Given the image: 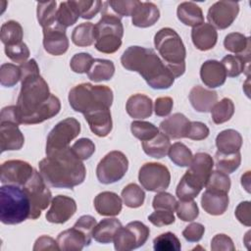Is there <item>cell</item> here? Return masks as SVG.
Returning a JSON list of instances; mask_svg holds the SVG:
<instances>
[{
  "mask_svg": "<svg viewBox=\"0 0 251 251\" xmlns=\"http://www.w3.org/2000/svg\"><path fill=\"white\" fill-rule=\"evenodd\" d=\"M21 83L16 105L20 125L40 124L59 114L61 102L50 93L48 83L39 73L22 76Z\"/></svg>",
  "mask_w": 251,
  "mask_h": 251,
  "instance_id": "6da1fadb",
  "label": "cell"
},
{
  "mask_svg": "<svg viewBox=\"0 0 251 251\" xmlns=\"http://www.w3.org/2000/svg\"><path fill=\"white\" fill-rule=\"evenodd\" d=\"M39 172L44 180L53 187L74 188L81 184L86 169L71 147L46 154L39 164Z\"/></svg>",
  "mask_w": 251,
  "mask_h": 251,
  "instance_id": "7a4b0ae2",
  "label": "cell"
},
{
  "mask_svg": "<svg viewBox=\"0 0 251 251\" xmlns=\"http://www.w3.org/2000/svg\"><path fill=\"white\" fill-rule=\"evenodd\" d=\"M125 69L138 73L153 89H168L175 77L153 49L141 46H129L121 57Z\"/></svg>",
  "mask_w": 251,
  "mask_h": 251,
  "instance_id": "3957f363",
  "label": "cell"
},
{
  "mask_svg": "<svg viewBox=\"0 0 251 251\" xmlns=\"http://www.w3.org/2000/svg\"><path fill=\"white\" fill-rule=\"evenodd\" d=\"M68 99L73 110L85 116L103 110H110L114 94L113 90L107 85H93L85 82L73 87L69 92Z\"/></svg>",
  "mask_w": 251,
  "mask_h": 251,
  "instance_id": "277c9868",
  "label": "cell"
},
{
  "mask_svg": "<svg viewBox=\"0 0 251 251\" xmlns=\"http://www.w3.org/2000/svg\"><path fill=\"white\" fill-rule=\"evenodd\" d=\"M154 45L164 64L175 78L185 72V46L178 33L171 27H163L154 36Z\"/></svg>",
  "mask_w": 251,
  "mask_h": 251,
  "instance_id": "5b68a950",
  "label": "cell"
},
{
  "mask_svg": "<svg viewBox=\"0 0 251 251\" xmlns=\"http://www.w3.org/2000/svg\"><path fill=\"white\" fill-rule=\"evenodd\" d=\"M30 200L22 186L3 184L0 187V220L4 225H18L29 219Z\"/></svg>",
  "mask_w": 251,
  "mask_h": 251,
  "instance_id": "8992f818",
  "label": "cell"
},
{
  "mask_svg": "<svg viewBox=\"0 0 251 251\" xmlns=\"http://www.w3.org/2000/svg\"><path fill=\"white\" fill-rule=\"evenodd\" d=\"M150 234L149 227L141 222L133 221L121 226L114 236V247L117 251H130L143 246Z\"/></svg>",
  "mask_w": 251,
  "mask_h": 251,
  "instance_id": "52a82bcc",
  "label": "cell"
},
{
  "mask_svg": "<svg viewBox=\"0 0 251 251\" xmlns=\"http://www.w3.org/2000/svg\"><path fill=\"white\" fill-rule=\"evenodd\" d=\"M128 169V160L121 151H111L98 163L96 176L103 184H111L121 180Z\"/></svg>",
  "mask_w": 251,
  "mask_h": 251,
  "instance_id": "ba28073f",
  "label": "cell"
},
{
  "mask_svg": "<svg viewBox=\"0 0 251 251\" xmlns=\"http://www.w3.org/2000/svg\"><path fill=\"white\" fill-rule=\"evenodd\" d=\"M23 188L25 190L30 200L31 211L29 219L35 220L39 218L41 212L51 204L52 193L47 187L46 181L36 170H34L32 176Z\"/></svg>",
  "mask_w": 251,
  "mask_h": 251,
  "instance_id": "9c48e42d",
  "label": "cell"
},
{
  "mask_svg": "<svg viewBox=\"0 0 251 251\" xmlns=\"http://www.w3.org/2000/svg\"><path fill=\"white\" fill-rule=\"evenodd\" d=\"M80 132V124L75 118L59 122L49 132L46 139V154L70 147V143Z\"/></svg>",
  "mask_w": 251,
  "mask_h": 251,
  "instance_id": "30bf717a",
  "label": "cell"
},
{
  "mask_svg": "<svg viewBox=\"0 0 251 251\" xmlns=\"http://www.w3.org/2000/svg\"><path fill=\"white\" fill-rule=\"evenodd\" d=\"M138 180L147 191H165L170 185L171 174L165 165L149 162L142 165L139 169Z\"/></svg>",
  "mask_w": 251,
  "mask_h": 251,
  "instance_id": "8fae6325",
  "label": "cell"
},
{
  "mask_svg": "<svg viewBox=\"0 0 251 251\" xmlns=\"http://www.w3.org/2000/svg\"><path fill=\"white\" fill-rule=\"evenodd\" d=\"M34 169L25 161L8 160L1 165L0 179L2 184L24 186L32 176Z\"/></svg>",
  "mask_w": 251,
  "mask_h": 251,
  "instance_id": "7c38bea8",
  "label": "cell"
},
{
  "mask_svg": "<svg viewBox=\"0 0 251 251\" xmlns=\"http://www.w3.org/2000/svg\"><path fill=\"white\" fill-rule=\"evenodd\" d=\"M239 13V5L234 1L222 0L214 3L208 10L207 19L215 28H227L236 19Z\"/></svg>",
  "mask_w": 251,
  "mask_h": 251,
  "instance_id": "4fadbf2b",
  "label": "cell"
},
{
  "mask_svg": "<svg viewBox=\"0 0 251 251\" xmlns=\"http://www.w3.org/2000/svg\"><path fill=\"white\" fill-rule=\"evenodd\" d=\"M43 29V46L46 52L54 56H60L67 52L69 48V39L66 34V28L57 22Z\"/></svg>",
  "mask_w": 251,
  "mask_h": 251,
  "instance_id": "5bb4252c",
  "label": "cell"
},
{
  "mask_svg": "<svg viewBox=\"0 0 251 251\" xmlns=\"http://www.w3.org/2000/svg\"><path fill=\"white\" fill-rule=\"evenodd\" d=\"M76 212L75 201L65 195H57L52 198L50 208L46 212V220L52 224H64Z\"/></svg>",
  "mask_w": 251,
  "mask_h": 251,
  "instance_id": "9a60e30c",
  "label": "cell"
},
{
  "mask_svg": "<svg viewBox=\"0 0 251 251\" xmlns=\"http://www.w3.org/2000/svg\"><path fill=\"white\" fill-rule=\"evenodd\" d=\"M95 41L117 40L124 35V25L121 19L110 13H104L96 25H94Z\"/></svg>",
  "mask_w": 251,
  "mask_h": 251,
  "instance_id": "2e32d148",
  "label": "cell"
},
{
  "mask_svg": "<svg viewBox=\"0 0 251 251\" xmlns=\"http://www.w3.org/2000/svg\"><path fill=\"white\" fill-rule=\"evenodd\" d=\"M25 143V137L19 128V124L10 120H0L1 152L20 150Z\"/></svg>",
  "mask_w": 251,
  "mask_h": 251,
  "instance_id": "e0dca14e",
  "label": "cell"
},
{
  "mask_svg": "<svg viewBox=\"0 0 251 251\" xmlns=\"http://www.w3.org/2000/svg\"><path fill=\"white\" fill-rule=\"evenodd\" d=\"M200 77L206 86L216 88L226 82V73L221 62L217 60H207L200 68Z\"/></svg>",
  "mask_w": 251,
  "mask_h": 251,
  "instance_id": "ac0fdd59",
  "label": "cell"
},
{
  "mask_svg": "<svg viewBox=\"0 0 251 251\" xmlns=\"http://www.w3.org/2000/svg\"><path fill=\"white\" fill-rule=\"evenodd\" d=\"M160 18L157 5L152 2L138 1L131 14V23L137 27H149L154 25Z\"/></svg>",
  "mask_w": 251,
  "mask_h": 251,
  "instance_id": "d6986e66",
  "label": "cell"
},
{
  "mask_svg": "<svg viewBox=\"0 0 251 251\" xmlns=\"http://www.w3.org/2000/svg\"><path fill=\"white\" fill-rule=\"evenodd\" d=\"M57 243L62 251H80L85 246L90 245L91 240L78 228L73 226L59 233Z\"/></svg>",
  "mask_w": 251,
  "mask_h": 251,
  "instance_id": "ffe728a7",
  "label": "cell"
},
{
  "mask_svg": "<svg viewBox=\"0 0 251 251\" xmlns=\"http://www.w3.org/2000/svg\"><path fill=\"white\" fill-rule=\"evenodd\" d=\"M190 121L181 113H175L160 124V129L169 138L179 139L186 137Z\"/></svg>",
  "mask_w": 251,
  "mask_h": 251,
  "instance_id": "44dd1931",
  "label": "cell"
},
{
  "mask_svg": "<svg viewBox=\"0 0 251 251\" xmlns=\"http://www.w3.org/2000/svg\"><path fill=\"white\" fill-rule=\"evenodd\" d=\"M228 193L206 189L201 197V205L204 211L212 216L223 215L229 203Z\"/></svg>",
  "mask_w": 251,
  "mask_h": 251,
  "instance_id": "7402d4cb",
  "label": "cell"
},
{
  "mask_svg": "<svg viewBox=\"0 0 251 251\" xmlns=\"http://www.w3.org/2000/svg\"><path fill=\"white\" fill-rule=\"evenodd\" d=\"M93 203L96 212L101 216H117L123 207L122 198L112 191L100 192L95 196Z\"/></svg>",
  "mask_w": 251,
  "mask_h": 251,
  "instance_id": "603a6c76",
  "label": "cell"
},
{
  "mask_svg": "<svg viewBox=\"0 0 251 251\" xmlns=\"http://www.w3.org/2000/svg\"><path fill=\"white\" fill-rule=\"evenodd\" d=\"M191 39L194 46L201 51L212 49L218 40V32L210 24L203 23L191 30Z\"/></svg>",
  "mask_w": 251,
  "mask_h": 251,
  "instance_id": "cb8c5ba5",
  "label": "cell"
},
{
  "mask_svg": "<svg viewBox=\"0 0 251 251\" xmlns=\"http://www.w3.org/2000/svg\"><path fill=\"white\" fill-rule=\"evenodd\" d=\"M188 97L192 107L199 113L210 112L218 100V94L216 91L204 88L201 85L192 87Z\"/></svg>",
  "mask_w": 251,
  "mask_h": 251,
  "instance_id": "d4e9b609",
  "label": "cell"
},
{
  "mask_svg": "<svg viewBox=\"0 0 251 251\" xmlns=\"http://www.w3.org/2000/svg\"><path fill=\"white\" fill-rule=\"evenodd\" d=\"M126 113L133 119H146L152 115L153 103L151 98L144 94L131 95L126 104Z\"/></svg>",
  "mask_w": 251,
  "mask_h": 251,
  "instance_id": "484cf974",
  "label": "cell"
},
{
  "mask_svg": "<svg viewBox=\"0 0 251 251\" xmlns=\"http://www.w3.org/2000/svg\"><path fill=\"white\" fill-rule=\"evenodd\" d=\"M84 119L87 122L91 131L99 137L107 136L113 128V122L110 110H103L85 115Z\"/></svg>",
  "mask_w": 251,
  "mask_h": 251,
  "instance_id": "4316f807",
  "label": "cell"
},
{
  "mask_svg": "<svg viewBox=\"0 0 251 251\" xmlns=\"http://www.w3.org/2000/svg\"><path fill=\"white\" fill-rule=\"evenodd\" d=\"M214 160L211 155L204 152H198L193 156L189 165L188 172L192 174L205 186L206 181L213 171Z\"/></svg>",
  "mask_w": 251,
  "mask_h": 251,
  "instance_id": "83f0119b",
  "label": "cell"
},
{
  "mask_svg": "<svg viewBox=\"0 0 251 251\" xmlns=\"http://www.w3.org/2000/svg\"><path fill=\"white\" fill-rule=\"evenodd\" d=\"M218 151L224 154H233L238 152L242 146V136L235 129H225L216 137Z\"/></svg>",
  "mask_w": 251,
  "mask_h": 251,
  "instance_id": "f1b7e54d",
  "label": "cell"
},
{
  "mask_svg": "<svg viewBox=\"0 0 251 251\" xmlns=\"http://www.w3.org/2000/svg\"><path fill=\"white\" fill-rule=\"evenodd\" d=\"M203 187V183L186 171L176 186V194L179 200H193Z\"/></svg>",
  "mask_w": 251,
  "mask_h": 251,
  "instance_id": "f546056e",
  "label": "cell"
},
{
  "mask_svg": "<svg viewBox=\"0 0 251 251\" xmlns=\"http://www.w3.org/2000/svg\"><path fill=\"white\" fill-rule=\"evenodd\" d=\"M176 15L178 20L185 25L195 27L204 23L202 9L194 2H182L177 6Z\"/></svg>",
  "mask_w": 251,
  "mask_h": 251,
  "instance_id": "4dcf8cb0",
  "label": "cell"
},
{
  "mask_svg": "<svg viewBox=\"0 0 251 251\" xmlns=\"http://www.w3.org/2000/svg\"><path fill=\"white\" fill-rule=\"evenodd\" d=\"M122 223L116 218H107L100 221L92 231V238L97 242L107 244L111 243Z\"/></svg>",
  "mask_w": 251,
  "mask_h": 251,
  "instance_id": "1f68e13d",
  "label": "cell"
},
{
  "mask_svg": "<svg viewBox=\"0 0 251 251\" xmlns=\"http://www.w3.org/2000/svg\"><path fill=\"white\" fill-rule=\"evenodd\" d=\"M170 147V138L163 132H159L150 140L142 141V148L145 154L155 159H161L165 157L168 154Z\"/></svg>",
  "mask_w": 251,
  "mask_h": 251,
  "instance_id": "d6a6232c",
  "label": "cell"
},
{
  "mask_svg": "<svg viewBox=\"0 0 251 251\" xmlns=\"http://www.w3.org/2000/svg\"><path fill=\"white\" fill-rule=\"evenodd\" d=\"M115 74V65L112 61L106 59H94L87 72V76L94 82L109 80Z\"/></svg>",
  "mask_w": 251,
  "mask_h": 251,
  "instance_id": "836d02e7",
  "label": "cell"
},
{
  "mask_svg": "<svg viewBox=\"0 0 251 251\" xmlns=\"http://www.w3.org/2000/svg\"><path fill=\"white\" fill-rule=\"evenodd\" d=\"M250 54H236L226 55L221 61L223 64L226 75L230 77L238 76L245 71L246 65H249Z\"/></svg>",
  "mask_w": 251,
  "mask_h": 251,
  "instance_id": "e575fe53",
  "label": "cell"
},
{
  "mask_svg": "<svg viewBox=\"0 0 251 251\" xmlns=\"http://www.w3.org/2000/svg\"><path fill=\"white\" fill-rule=\"evenodd\" d=\"M24 31L22 25L16 21H8L1 25L0 39L5 46L23 42Z\"/></svg>",
  "mask_w": 251,
  "mask_h": 251,
  "instance_id": "d590c367",
  "label": "cell"
},
{
  "mask_svg": "<svg viewBox=\"0 0 251 251\" xmlns=\"http://www.w3.org/2000/svg\"><path fill=\"white\" fill-rule=\"evenodd\" d=\"M224 46L234 54H250V38L239 32L228 33L225 37Z\"/></svg>",
  "mask_w": 251,
  "mask_h": 251,
  "instance_id": "8d00e7d4",
  "label": "cell"
},
{
  "mask_svg": "<svg viewBox=\"0 0 251 251\" xmlns=\"http://www.w3.org/2000/svg\"><path fill=\"white\" fill-rule=\"evenodd\" d=\"M72 41L79 47L90 46L95 41L94 25L92 23H82L72 32Z\"/></svg>",
  "mask_w": 251,
  "mask_h": 251,
  "instance_id": "74e56055",
  "label": "cell"
},
{
  "mask_svg": "<svg viewBox=\"0 0 251 251\" xmlns=\"http://www.w3.org/2000/svg\"><path fill=\"white\" fill-rule=\"evenodd\" d=\"M212 120L215 124H224L231 119L234 114V104L231 99L225 97L221 101L216 102L211 109Z\"/></svg>",
  "mask_w": 251,
  "mask_h": 251,
  "instance_id": "f35d334b",
  "label": "cell"
},
{
  "mask_svg": "<svg viewBox=\"0 0 251 251\" xmlns=\"http://www.w3.org/2000/svg\"><path fill=\"white\" fill-rule=\"evenodd\" d=\"M78 18L79 14L73 1H64L60 3L56 15V22L60 25L67 28L75 24Z\"/></svg>",
  "mask_w": 251,
  "mask_h": 251,
  "instance_id": "ab89813d",
  "label": "cell"
},
{
  "mask_svg": "<svg viewBox=\"0 0 251 251\" xmlns=\"http://www.w3.org/2000/svg\"><path fill=\"white\" fill-rule=\"evenodd\" d=\"M241 163L240 152H235L233 154H224L219 151L215 154V163L217 170L222 171L226 174H231L235 172Z\"/></svg>",
  "mask_w": 251,
  "mask_h": 251,
  "instance_id": "60d3db41",
  "label": "cell"
},
{
  "mask_svg": "<svg viewBox=\"0 0 251 251\" xmlns=\"http://www.w3.org/2000/svg\"><path fill=\"white\" fill-rule=\"evenodd\" d=\"M122 200L128 208H138L144 203L145 193L136 183H128L122 190Z\"/></svg>",
  "mask_w": 251,
  "mask_h": 251,
  "instance_id": "b9f144b4",
  "label": "cell"
},
{
  "mask_svg": "<svg viewBox=\"0 0 251 251\" xmlns=\"http://www.w3.org/2000/svg\"><path fill=\"white\" fill-rule=\"evenodd\" d=\"M57 2L56 1H47V2H38L36 15L38 24L42 28L48 27L56 23L57 15Z\"/></svg>",
  "mask_w": 251,
  "mask_h": 251,
  "instance_id": "7bdbcfd3",
  "label": "cell"
},
{
  "mask_svg": "<svg viewBox=\"0 0 251 251\" xmlns=\"http://www.w3.org/2000/svg\"><path fill=\"white\" fill-rule=\"evenodd\" d=\"M168 154L171 161L178 167H189L193 159L191 150L181 142H176L171 145Z\"/></svg>",
  "mask_w": 251,
  "mask_h": 251,
  "instance_id": "ee69618b",
  "label": "cell"
},
{
  "mask_svg": "<svg viewBox=\"0 0 251 251\" xmlns=\"http://www.w3.org/2000/svg\"><path fill=\"white\" fill-rule=\"evenodd\" d=\"M130 130L134 137L141 141L150 140L159 133V128L149 122L133 121L130 124Z\"/></svg>",
  "mask_w": 251,
  "mask_h": 251,
  "instance_id": "f6af8a7d",
  "label": "cell"
},
{
  "mask_svg": "<svg viewBox=\"0 0 251 251\" xmlns=\"http://www.w3.org/2000/svg\"><path fill=\"white\" fill-rule=\"evenodd\" d=\"M230 185L231 183H230V178L228 175L222 171L216 170V171H212V173L210 174L206 181L205 187L206 189L228 193L230 189Z\"/></svg>",
  "mask_w": 251,
  "mask_h": 251,
  "instance_id": "bcb514c9",
  "label": "cell"
},
{
  "mask_svg": "<svg viewBox=\"0 0 251 251\" xmlns=\"http://www.w3.org/2000/svg\"><path fill=\"white\" fill-rule=\"evenodd\" d=\"M153 248L155 251H178L181 245L176 234L168 231L154 238Z\"/></svg>",
  "mask_w": 251,
  "mask_h": 251,
  "instance_id": "7dc6e473",
  "label": "cell"
},
{
  "mask_svg": "<svg viewBox=\"0 0 251 251\" xmlns=\"http://www.w3.org/2000/svg\"><path fill=\"white\" fill-rule=\"evenodd\" d=\"M21 80V70L19 66L6 63L1 65L0 83L5 87H12Z\"/></svg>",
  "mask_w": 251,
  "mask_h": 251,
  "instance_id": "c3c4849f",
  "label": "cell"
},
{
  "mask_svg": "<svg viewBox=\"0 0 251 251\" xmlns=\"http://www.w3.org/2000/svg\"><path fill=\"white\" fill-rule=\"evenodd\" d=\"M176 216L183 222H192L199 215V209L193 200H179L176 206Z\"/></svg>",
  "mask_w": 251,
  "mask_h": 251,
  "instance_id": "681fc988",
  "label": "cell"
},
{
  "mask_svg": "<svg viewBox=\"0 0 251 251\" xmlns=\"http://www.w3.org/2000/svg\"><path fill=\"white\" fill-rule=\"evenodd\" d=\"M79 17L85 20H90L94 18L101 10L103 6V2L99 0L94 1H87V0H78V1H73Z\"/></svg>",
  "mask_w": 251,
  "mask_h": 251,
  "instance_id": "f907efd6",
  "label": "cell"
},
{
  "mask_svg": "<svg viewBox=\"0 0 251 251\" xmlns=\"http://www.w3.org/2000/svg\"><path fill=\"white\" fill-rule=\"evenodd\" d=\"M5 53L11 61L15 63H20V64L26 62L30 54L29 49L25 42H21L15 45L5 46Z\"/></svg>",
  "mask_w": 251,
  "mask_h": 251,
  "instance_id": "816d5d0a",
  "label": "cell"
},
{
  "mask_svg": "<svg viewBox=\"0 0 251 251\" xmlns=\"http://www.w3.org/2000/svg\"><path fill=\"white\" fill-rule=\"evenodd\" d=\"M75 156L81 161L89 159L95 152V144L89 138H79L71 147Z\"/></svg>",
  "mask_w": 251,
  "mask_h": 251,
  "instance_id": "f5cc1de1",
  "label": "cell"
},
{
  "mask_svg": "<svg viewBox=\"0 0 251 251\" xmlns=\"http://www.w3.org/2000/svg\"><path fill=\"white\" fill-rule=\"evenodd\" d=\"M93 58L90 54L88 53H77L73 56L70 62V67L73 72L76 74H87L89 71L92 63H93Z\"/></svg>",
  "mask_w": 251,
  "mask_h": 251,
  "instance_id": "db71d44e",
  "label": "cell"
},
{
  "mask_svg": "<svg viewBox=\"0 0 251 251\" xmlns=\"http://www.w3.org/2000/svg\"><path fill=\"white\" fill-rule=\"evenodd\" d=\"M176 199L175 196H173L171 193H168L166 191H160L158 192L152 202V207L155 210H170L175 211L176 206Z\"/></svg>",
  "mask_w": 251,
  "mask_h": 251,
  "instance_id": "11a10c76",
  "label": "cell"
},
{
  "mask_svg": "<svg viewBox=\"0 0 251 251\" xmlns=\"http://www.w3.org/2000/svg\"><path fill=\"white\" fill-rule=\"evenodd\" d=\"M107 3L111 6L113 11L121 17H129L131 16L135 6L137 5L138 0H111Z\"/></svg>",
  "mask_w": 251,
  "mask_h": 251,
  "instance_id": "9f6ffc18",
  "label": "cell"
},
{
  "mask_svg": "<svg viewBox=\"0 0 251 251\" xmlns=\"http://www.w3.org/2000/svg\"><path fill=\"white\" fill-rule=\"evenodd\" d=\"M148 221L156 226L172 225L175 223L174 211L155 210V212H153L151 215L148 216Z\"/></svg>",
  "mask_w": 251,
  "mask_h": 251,
  "instance_id": "6f0895ef",
  "label": "cell"
},
{
  "mask_svg": "<svg viewBox=\"0 0 251 251\" xmlns=\"http://www.w3.org/2000/svg\"><path fill=\"white\" fill-rule=\"evenodd\" d=\"M210 130L208 126L201 122H190V126L188 128V132L186 134V138L192 140H203L208 137Z\"/></svg>",
  "mask_w": 251,
  "mask_h": 251,
  "instance_id": "680465c9",
  "label": "cell"
},
{
  "mask_svg": "<svg viewBox=\"0 0 251 251\" xmlns=\"http://www.w3.org/2000/svg\"><path fill=\"white\" fill-rule=\"evenodd\" d=\"M211 249L213 251H234L235 246L232 239L224 233L216 234L211 241Z\"/></svg>",
  "mask_w": 251,
  "mask_h": 251,
  "instance_id": "91938a15",
  "label": "cell"
},
{
  "mask_svg": "<svg viewBox=\"0 0 251 251\" xmlns=\"http://www.w3.org/2000/svg\"><path fill=\"white\" fill-rule=\"evenodd\" d=\"M97 225V222L94 217L90 215H83L81 216L74 225L75 227L78 228L81 232L85 234L88 239H92V231Z\"/></svg>",
  "mask_w": 251,
  "mask_h": 251,
  "instance_id": "94428289",
  "label": "cell"
},
{
  "mask_svg": "<svg viewBox=\"0 0 251 251\" xmlns=\"http://www.w3.org/2000/svg\"><path fill=\"white\" fill-rule=\"evenodd\" d=\"M205 227L202 224L191 223L182 231L183 237L189 242H198L204 235Z\"/></svg>",
  "mask_w": 251,
  "mask_h": 251,
  "instance_id": "6125c7cd",
  "label": "cell"
},
{
  "mask_svg": "<svg viewBox=\"0 0 251 251\" xmlns=\"http://www.w3.org/2000/svg\"><path fill=\"white\" fill-rule=\"evenodd\" d=\"M173 106H174V101L171 97L169 96L158 97L155 100L154 112L158 117H166L172 112Z\"/></svg>",
  "mask_w": 251,
  "mask_h": 251,
  "instance_id": "be15d7a7",
  "label": "cell"
},
{
  "mask_svg": "<svg viewBox=\"0 0 251 251\" xmlns=\"http://www.w3.org/2000/svg\"><path fill=\"white\" fill-rule=\"evenodd\" d=\"M234 215L236 219L244 226H251V220H250V202L249 201H243L240 202L234 212Z\"/></svg>",
  "mask_w": 251,
  "mask_h": 251,
  "instance_id": "e7e4bbea",
  "label": "cell"
},
{
  "mask_svg": "<svg viewBox=\"0 0 251 251\" xmlns=\"http://www.w3.org/2000/svg\"><path fill=\"white\" fill-rule=\"evenodd\" d=\"M41 250H60L57 240L53 239L50 236L42 235L38 237L33 246V251H41Z\"/></svg>",
  "mask_w": 251,
  "mask_h": 251,
  "instance_id": "03108f58",
  "label": "cell"
},
{
  "mask_svg": "<svg viewBox=\"0 0 251 251\" xmlns=\"http://www.w3.org/2000/svg\"><path fill=\"white\" fill-rule=\"evenodd\" d=\"M241 184L247 192H250V172L247 171L241 176Z\"/></svg>",
  "mask_w": 251,
  "mask_h": 251,
  "instance_id": "003e7915",
  "label": "cell"
}]
</instances>
